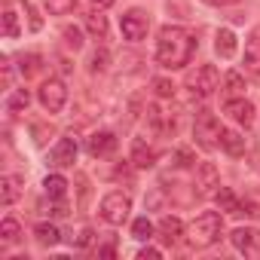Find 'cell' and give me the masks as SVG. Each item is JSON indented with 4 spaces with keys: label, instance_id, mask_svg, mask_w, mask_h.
Instances as JSON below:
<instances>
[{
    "label": "cell",
    "instance_id": "22",
    "mask_svg": "<svg viewBox=\"0 0 260 260\" xmlns=\"http://www.w3.org/2000/svg\"><path fill=\"white\" fill-rule=\"evenodd\" d=\"M86 28H89V34H92V37H98V40H104V37H107V19H104L98 10L86 16Z\"/></svg>",
    "mask_w": 260,
    "mask_h": 260
},
{
    "label": "cell",
    "instance_id": "31",
    "mask_svg": "<svg viewBox=\"0 0 260 260\" xmlns=\"http://www.w3.org/2000/svg\"><path fill=\"white\" fill-rule=\"evenodd\" d=\"M4 34H7V37H19V19H16L13 10L4 13Z\"/></svg>",
    "mask_w": 260,
    "mask_h": 260
},
{
    "label": "cell",
    "instance_id": "35",
    "mask_svg": "<svg viewBox=\"0 0 260 260\" xmlns=\"http://www.w3.org/2000/svg\"><path fill=\"white\" fill-rule=\"evenodd\" d=\"M178 166H193V162H190V153H187V150H178Z\"/></svg>",
    "mask_w": 260,
    "mask_h": 260
},
{
    "label": "cell",
    "instance_id": "6",
    "mask_svg": "<svg viewBox=\"0 0 260 260\" xmlns=\"http://www.w3.org/2000/svg\"><path fill=\"white\" fill-rule=\"evenodd\" d=\"M119 28H122V37H125V40L138 43V40H144V37H147V31H150V16H147L144 10H138V7H135V10L122 13Z\"/></svg>",
    "mask_w": 260,
    "mask_h": 260
},
{
    "label": "cell",
    "instance_id": "3",
    "mask_svg": "<svg viewBox=\"0 0 260 260\" xmlns=\"http://www.w3.org/2000/svg\"><path fill=\"white\" fill-rule=\"evenodd\" d=\"M220 122H217V116L211 113V110H199L196 113V122H193V138H196V144L202 147V150H214L217 144H220Z\"/></svg>",
    "mask_w": 260,
    "mask_h": 260
},
{
    "label": "cell",
    "instance_id": "7",
    "mask_svg": "<svg viewBox=\"0 0 260 260\" xmlns=\"http://www.w3.org/2000/svg\"><path fill=\"white\" fill-rule=\"evenodd\" d=\"M40 104L49 110V113H61V107L68 104V89H64V83L61 80H46L43 86H40Z\"/></svg>",
    "mask_w": 260,
    "mask_h": 260
},
{
    "label": "cell",
    "instance_id": "5",
    "mask_svg": "<svg viewBox=\"0 0 260 260\" xmlns=\"http://www.w3.org/2000/svg\"><path fill=\"white\" fill-rule=\"evenodd\" d=\"M187 86H190V92H193L196 98H208V95L220 86V74H217L214 64H199V68L190 74Z\"/></svg>",
    "mask_w": 260,
    "mask_h": 260
},
{
    "label": "cell",
    "instance_id": "27",
    "mask_svg": "<svg viewBox=\"0 0 260 260\" xmlns=\"http://www.w3.org/2000/svg\"><path fill=\"white\" fill-rule=\"evenodd\" d=\"M226 95L230 98H242L245 95V80L239 74H226Z\"/></svg>",
    "mask_w": 260,
    "mask_h": 260
},
{
    "label": "cell",
    "instance_id": "19",
    "mask_svg": "<svg viewBox=\"0 0 260 260\" xmlns=\"http://www.w3.org/2000/svg\"><path fill=\"white\" fill-rule=\"evenodd\" d=\"M19 184H22V181H19L16 175H4V178H0V202H4V205H13V202L19 199V193H22Z\"/></svg>",
    "mask_w": 260,
    "mask_h": 260
},
{
    "label": "cell",
    "instance_id": "2",
    "mask_svg": "<svg viewBox=\"0 0 260 260\" xmlns=\"http://www.w3.org/2000/svg\"><path fill=\"white\" fill-rule=\"evenodd\" d=\"M220 226H223V220H220L217 211H202V214L187 226V242H190L193 248H208V245H214V242L220 239Z\"/></svg>",
    "mask_w": 260,
    "mask_h": 260
},
{
    "label": "cell",
    "instance_id": "1",
    "mask_svg": "<svg viewBox=\"0 0 260 260\" xmlns=\"http://www.w3.org/2000/svg\"><path fill=\"white\" fill-rule=\"evenodd\" d=\"M196 52V37L187 31V28H178V25H166L159 31V40H156V61L169 71H181L190 64Z\"/></svg>",
    "mask_w": 260,
    "mask_h": 260
},
{
    "label": "cell",
    "instance_id": "16",
    "mask_svg": "<svg viewBox=\"0 0 260 260\" xmlns=\"http://www.w3.org/2000/svg\"><path fill=\"white\" fill-rule=\"evenodd\" d=\"M159 236H162L169 245L181 242V236H184V223H181V217H175V214H166V217L159 220Z\"/></svg>",
    "mask_w": 260,
    "mask_h": 260
},
{
    "label": "cell",
    "instance_id": "32",
    "mask_svg": "<svg viewBox=\"0 0 260 260\" xmlns=\"http://www.w3.org/2000/svg\"><path fill=\"white\" fill-rule=\"evenodd\" d=\"M64 43L77 52V49H83V34H80V28H64Z\"/></svg>",
    "mask_w": 260,
    "mask_h": 260
},
{
    "label": "cell",
    "instance_id": "36",
    "mask_svg": "<svg viewBox=\"0 0 260 260\" xmlns=\"http://www.w3.org/2000/svg\"><path fill=\"white\" fill-rule=\"evenodd\" d=\"M205 4H211V7H230V4H239V0H205Z\"/></svg>",
    "mask_w": 260,
    "mask_h": 260
},
{
    "label": "cell",
    "instance_id": "10",
    "mask_svg": "<svg viewBox=\"0 0 260 260\" xmlns=\"http://www.w3.org/2000/svg\"><path fill=\"white\" fill-rule=\"evenodd\" d=\"M223 113H226L233 122L245 125V128L254 122V104H251V101H245V95H242V98H230V101L223 104Z\"/></svg>",
    "mask_w": 260,
    "mask_h": 260
},
{
    "label": "cell",
    "instance_id": "15",
    "mask_svg": "<svg viewBox=\"0 0 260 260\" xmlns=\"http://www.w3.org/2000/svg\"><path fill=\"white\" fill-rule=\"evenodd\" d=\"M236 34L230 31V28H220L217 34H214V52L220 55V58H233L236 55Z\"/></svg>",
    "mask_w": 260,
    "mask_h": 260
},
{
    "label": "cell",
    "instance_id": "29",
    "mask_svg": "<svg viewBox=\"0 0 260 260\" xmlns=\"http://www.w3.org/2000/svg\"><path fill=\"white\" fill-rule=\"evenodd\" d=\"M107 61H110L107 49H95V52H92V58H89V68H92V74H101V71H107Z\"/></svg>",
    "mask_w": 260,
    "mask_h": 260
},
{
    "label": "cell",
    "instance_id": "12",
    "mask_svg": "<svg viewBox=\"0 0 260 260\" xmlns=\"http://www.w3.org/2000/svg\"><path fill=\"white\" fill-rule=\"evenodd\" d=\"M86 150H89L92 156H110V153L116 150V135H113V132H95V135L89 138Z\"/></svg>",
    "mask_w": 260,
    "mask_h": 260
},
{
    "label": "cell",
    "instance_id": "8",
    "mask_svg": "<svg viewBox=\"0 0 260 260\" xmlns=\"http://www.w3.org/2000/svg\"><path fill=\"white\" fill-rule=\"evenodd\" d=\"M193 187H196V196H202V199H208V196H214V193L220 190V175H217L214 162H199V166H196V181H193Z\"/></svg>",
    "mask_w": 260,
    "mask_h": 260
},
{
    "label": "cell",
    "instance_id": "17",
    "mask_svg": "<svg viewBox=\"0 0 260 260\" xmlns=\"http://www.w3.org/2000/svg\"><path fill=\"white\" fill-rule=\"evenodd\" d=\"M214 199H217V208H220L223 214H245V211H242V202L236 199V193H233L230 187H220V190L214 193Z\"/></svg>",
    "mask_w": 260,
    "mask_h": 260
},
{
    "label": "cell",
    "instance_id": "37",
    "mask_svg": "<svg viewBox=\"0 0 260 260\" xmlns=\"http://www.w3.org/2000/svg\"><path fill=\"white\" fill-rule=\"evenodd\" d=\"M113 4V0H92V7H98V10H107Z\"/></svg>",
    "mask_w": 260,
    "mask_h": 260
},
{
    "label": "cell",
    "instance_id": "21",
    "mask_svg": "<svg viewBox=\"0 0 260 260\" xmlns=\"http://www.w3.org/2000/svg\"><path fill=\"white\" fill-rule=\"evenodd\" d=\"M34 239L40 242V245H58V239H61V233H58V226H52V223H37L34 226Z\"/></svg>",
    "mask_w": 260,
    "mask_h": 260
},
{
    "label": "cell",
    "instance_id": "26",
    "mask_svg": "<svg viewBox=\"0 0 260 260\" xmlns=\"http://www.w3.org/2000/svg\"><path fill=\"white\" fill-rule=\"evenodd\" d=\"M150 122L159 128V132H175V119H169L159 107H150Z\"/></svg>",
    "mask_w": 260,
    "mask_h": 260
},
{
    "label": "cell",
    "instance_id": "13",
    "mask_svg": "<svg viewBox=\"0 0 260 260\" xmlns=\"http://www.w3.org/2000/svg\"><path fill=\"white\" fill-rule=\"evenodd\" d=\"M245 71L260 80V31H254L245 43Z\"/></svg>",
    "mask_w": 260,
    "mask_h": 260
},
{
    "label": "cell",
    "instance_id": "18",
    "mask_svg": "<svg viewBox=\"0 0 260 260\" xmlns=\"http://www.w3.org/2000/svg\"><path fill=\"white\" fill-rule=\"evenodd\" d=\"M220 147L230 156H242L245 153V138L239 132H233V128H223V132H220Z\"/></svg>",
    "mask_w": 260,
    "mask_h": 260
},
{
    "label": "cell",
    "instance_id": "23",
    "mask_svg": "<svg viewBox=\"0 0 260 260\" xmlns=\"http://www.w3.org/2000/svg\"><path fill=\"white\" fill-rule=\"evenodd\" d=\"M19 236H22V226H19L16 217H7L4 223H0V239L4 242H19Z\"/></svg>",
    "mask_w": 260,
    "mask_h": 260
},
{
    "label": "cell",
    "instance_id": "34",
    "mask_svg": "<svg viewBox=\"0 0 260 260\" xmlns=\"http://www.w3.org/2000/svg\"><path fill=\"white\" fill-rule=\"evenodd\" d=\"M138 257H141V260H156V257H162V251H159V248H141Z\"/></svg>",
    "mask_w": 260,
    "mask_h": 260
},
{
    "label": "cell",
    "instance_id": "20",
    "mask_svg": "<svg viewBox=\"0 0 260 260\" xmlns=\"http://www.w3.org/2000/svg\"><path fill=\"white\" fill-rule=\"evenodd\" d=\"M43 187H46V196L55 199V202H61L64 193H68V181H64L61 175H49V178L43 181Z\"/></svg>",
    "mask_w": 260,
    "mask_h": 260
},
{
    "label": "cell",
    "instance_id": "28",
    "mask_svg": "<svg viewBox=\"0 0 260 260\" xmlns=\"http://www.w3.org/2000/svg\"><path fill=\"white\" fill-rule=\"evenodd\" d=\"M28 101H31V95H28V89H16V92H13V98L7 101V110H10V113H16V110H22V107H28Z\"/></svg>",
    "mask_w": 260,
    "mask_h": 260
},
{
    "label": "cell",
    "instance_id": "30",
    "mask_svg": "<svg viewBox=\"0 0 260 260\" xmlns=\"http://www.w3.org/2000/svg\"><path fill=\"white\" fill-rule=\"evenodd\" d=\"M43 4H46V10L55 13V16H64V13L74 10V0H43Z\"/></svg>",
    "mask_w": 260,
    "mask_h": 260
},
{
    "label": "cell",
    "instance_id": "38",
    "mask_svg": "<svg viewBox=\"0 0 260 260\" xmlns=\"http://www.w3.org/2000/svg\"><path fill=\"white\" fill-rule=\"evenodd\" d=\"M98 254H101V257H113V254H116V251H113V245H104V248H101V251H98Z\"/></svg>",
    "mask_w": 260,
    "mask_h": 260
},
{
    "label": "cell",
    "instance_id": "24",
    "mask_svg": "<svg viewBox=\"0 0 260 260\" xmlns=\"http://www.w3.org/2000/svg\"><path fill=\"white\" fill-rule=\"evenodd\" d=\"M40 68H43V58L40 55H22V61H19L22 77H34V74H40Z\"/></svg>",
    "mask_w": 260,
    "mask_h": 260
},
{
    "label": "cell",
    "instance_id": "4",
    "mask_svg": "<svg viewBox=\"0 0 260 260\" xmlns=\"http://www.w3.org/2000/svg\"><path fill=\"white\" fill-rule=\"evenodd\" d=\"M128 211H132V199L122 190H113L101 199V217L110 223V226H122L128 220Z\"/></svg>",
    "mask_w": 260,
    "mask_h": 260
},
{
    "label": "cell",
    "instance_id": "33",
    "mask_svg": "<svg viewBox=\"0 0 260 260\" xmlns=\"http://www.w3.org/2000/svg\"><path fill=\"white\" fill-rule=\"evenodd\" d=\"M153 89H156L159 98H172V95H175V86H172L169 80H153Z\"/></svg>",
    "mask_w": 260,
    "mask_h": 260
},
{
    "label": "cell",
    "instance_id": "9",
    "mask_svg": "<svg viewBox=\"0 0 260 260\" xmlns=\"http://www.w3.org/2000/svg\"><path fill=\"white\" fill-rule=\"evenodd\" d=\"M230 239H233L236 251H242L248 257H260V233L254 226H239V230H233Z\"/></svg>",
    "mask_w": 260,
    "mask_h": 260
},
{
    "label": "cell",
    "instance_id": "14",
    "mask_svg": "<svg viewBox=\"0 0 260 260\" xmlns=\"http://www.w3.org/2000/svg\"><path fill=\"white\" fill-rule=\"evenodd\" d=\"M153 162H156L153 147H150L144 138H135V141H132V166H135V169H150Z\"/></svg>",
    "mask_w": 260,
    "mask_h": 260
},
{
    "label": "cell",
    "instance_id": "25",
    "mask_svg": "<svg viewBox=\"0 0 260 260\" xmlns=\"http://www.w3.org/2000/svg\"><path fill=\"white\" fill-rule=\"evenodd\" d=\"M153 236V223L147 220V217H138L135 223H132V239H138V242H147Z\"/></svg>",
    "mask_w": 260,
    "mask_h": 260
},
{
    "label": "cell",
    "instance_id": "11",
    "mask_svg": "<svg viewBox=\"0 0 260 260\" xmlns=\"http://www.w3.org/2000/svg\"><path fill=\"white\" fill-rule=\"evenodd\" d=\"M49 162H52V166H58V169L74 166V162H77V141H74V138H61V141L52 147Z\"/></svg>",
    "mask_w": 260,
    "mask_h": 260
}]
</instances>
